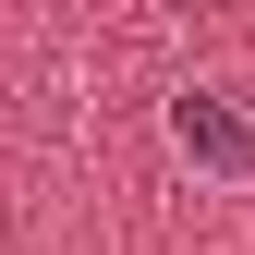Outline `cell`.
<instances>
[{
	"label": "cell",
	"instance_id": "obj_1",
	"mask_svg": "<svg viewBox=\"0 0 255 255\" xmlns=\"http://www.w3.org/2000/svg\"><path fill=\"white\" fill-rule=\"evenodd\" d=\"M170 146L195 158V170H219V182H255V122L231 110V98H170Z\"/></svg>",
	"mask_w": 255,
	"mask_h": 255
}]
</instances>
